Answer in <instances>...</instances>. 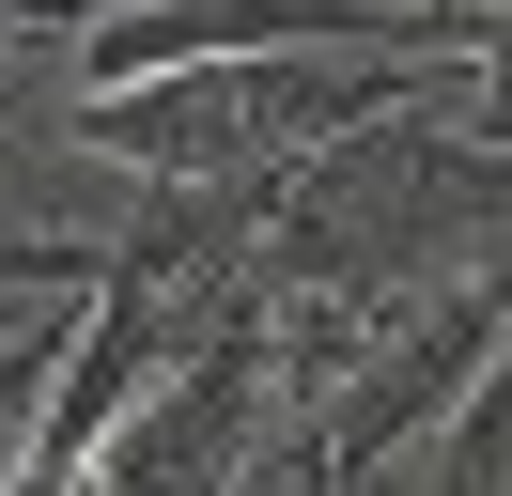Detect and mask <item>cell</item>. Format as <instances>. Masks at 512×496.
Masks as SVG:
<instances>
[{"instance_id":"cell-1","label":"cell","mask_w":512,"mask_h":496,"mask_svg":"<svg viewBox=\"0 0 512 496\" xmlns=\"http://www.w3.org/2000/svg\"><path fill=\"white\" fill-rule=\"evenodd\" d=\"M0 47H16V31H0Z\"/></svg>"}]
</instances>
